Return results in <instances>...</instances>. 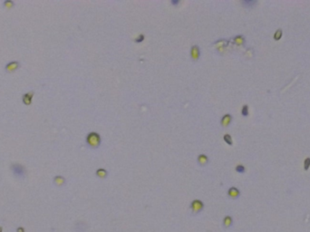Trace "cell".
<instances>
[{
	"instance_id": "cell-6",
	"label": "cell",
	"mask_w": 310,
	"mask_h": 232,
	"mask_svg": "<svg viewBox=\"0 0 310 232\" xmlns=\"http://www.w3.org/2000/svg\"><path fill=\"white\" fill-rule=\"evenodd\" d=\"M222 226L225 229H228L233 226V218L229 215H227L223 218L222 220Z\"/></svg>"
},
{
	"instance_id": "cell-10",
	"label": "cell",
	"mask_w": 310,
	"mask_h": 232,
	"mask_svg": "<svg viewBox=\"0 0 310 232\" xmlns=\"http://www.w3.org/2000/svg\"><path fill=\"white\" fill-rule=\"evenodd\" d=\"M19 67V63L15 61V62H10L9 64H7L6 65V70L7 72H13L15 70H17Z\"/></svg>"
},
{
	"instance_id": "cell-16",
	"label": "cell",
	"mask_w": 310,
	"mask_h": 232,
	"mask_svg": "<svg viewBox=\"0 0 310 232\" xmlns=\"http://www.w3.org/2000/svg\"><path fill=\"white\" fill-rule=\"evenodd\" d=\"M282 36H283L282 30H281V29H277V31L275 32V34H274V39H275L276 41H278V40L281 39Z\"/></svg>"
},
{
	"instance_id": "cell-12",
	"label": "cell",
	"mask_w": 310,
	"mask_h": 232,
	"mask_svg": "<svg viewBox=\"0 0 310 232\" xmlns=\"http://www.w3.org/2000/svg\"><path fill=\"white\" fill-rule=\"evenodd\" d=\"M34 96V93H27V94H25L24 96H23V103L25 104H30L31 102H32V98Z\"/></svg>"
},
{
	"instance_id": "cell-13",
	"label": "cell",
	"mask_w": 310,
	"mask_h": 232,
	"mask_svg": "<svg viewBox=\"0 0 310 232\" xmlns=\"http://www.w3.org/2000/svg\"><path fill=\"white\" fill-rule=\"evenodd\" d=\"M75 228H76V230L77 232H85L86 229H87V228H88V226H87L86 223L80 221V222L76 223V225Z\"/></svg>"
},
{
	"instance_id": "cell-11",
	"label": "cell",
	"mask_w": 310,
	"mask_h": 232,
	"mask_svg": "<svg viewBox=\"0 0 310 232\" xmlns=\"http://www.w3.org/2000/svg\"><path fill=\"white\" fill-rule=\"evenodd\" d=\"M54 183L56 186H58V187H61V186H63V185L65 184V179L63 176L57 175V176H55L54 179Z\"/></svg>"
},
{
	"instance_id": "cell-20",
	"label": "cell",
	"mask_w": 310,
	"mask_h": 232,
	"mask_svg": "<svg viewBox=\"0 0 310 232\" xmlns=\"http://www.w3.org/2000/svg\"><path fill=\"white\" fill-rule=\"evenodd\" d=\"M309 167H310V158L307 157V158L305 159V161H304V170H307L309 169Z\"/></svg>"
},
{
	"instance_id": "cell-25",
	"label": "cell",
	"mask_w": 310,
	"mask_h": 232,
	"mask_svg": "<svg viewBox=\"0 0 310 232\" xmlns=\"http://www.w3.org/2000/svg\"><path fill=\"white\" fill-rule=\"evenodd\" d=\"M0 232H2V228L1 227H0Z\"/></svg>"
},
{
	"instance_id": "cell-15",
	"label": "cell",
	"mask_w": 310,
	"mask_h": 232,
	"mask_svg": "<svg viewBox=\"0 0 310 232\" xmlns=\"http://www.w3.org/2000/svg\"><path fill=\"white\" fill-rule=\"evenodd\" d=\"M241 4L246 7H252L254 5L257 4V1L256 0H244V1L241 2Z\"/></svg>"
},
{
	"instance_id": "cell-2",
	"label": "cell",
	"mask_w": 310,
	"mask_h": 232,
	"mask_svg": "<svg viewBox=\"0 0 310 232\" xmlns=\"http://www.w3.org/2000/svg\"><path fill=\"white\" fill-rule=\"evenodd\" d=\"M204 207L205 206L203 201L198 199H193L189 204V209L191 210V214L192 215H198L199 213H200L204 210Z\"/></svg>"
},
{
	"instance_id": "cell-23",
	"label": "cell",
	"mask_w": 310,
	"mask_h": 232,
	"mask_svg": "<svg viewBox=\"0 0 310 232\" xmlns=\"http://www.w3.org/2000/svg\"><path fill=\"white\" fill-rule=\"evenodd\" d=\"M171 4L172 6H177V5L180 4V0H171Z\"/></svg>"
},
{
	"instance_id": "cell-9",
	"label": "cell",
	"mask_w": 310,
	"mask_h": 232,
	"mask_svg": "<svg viewBox=\"0 0 310 232\" xmlns=\"http://www.w3.org/2000/svg\"><path fill=\"white\" fill-rule=\"evenodd\" d=\"M197 162H198V163L200 166H205L206 164H208V162H209V158H208V156L205 155V154H200L198 156Z\"/></svg>"
},
{
	"instance_id": "cell-24",
	"label": "cell",
	"mask_w": 310,
	"mask_h": 232,
	"mask_svg": "<svg viewBox=\"0 0 310 232\" xmlns=\"http://www.w3.org/2000/svg\"><path fill=\"white\" fill-rule=\"evenodd\" d=\"M17 232H25V229H24V228H18L17 229Z\"/></svg>"
},
{
	"instance_id": "cell-18",
	"label": "cell",
	"mask_w": 310,
	"mask_h": 232,
	"mask_svg": "<svg viewBox=\"0 0 310 232\" xmlns=\"http://www.w3.org/2000/svg\"><path fill=\"white\" fill-rule=\"evenodd\" d=\"M235 170L237 171L238 173L242 174V173H244V172L246 171V168H245V166L242 165V164H238L237 166L235 167Z\"/></svg>"
},
{
	"instance_id": "cell-7",
	"label": "cell",
	"mask_w": 310,
	"mask_h": 232,
	"mask_svg": "<svg viewBox=\"0 0 310 232\" xmlns=\"http://www.w3.org/2000/svg\"><path fill=\"white\" fill-rule=\"evenodd\" d=\"M231 121H232V116L230 114H229V113L224 114L220 120V125L222 127H228L230 124Z\"/></svg>"
},
{
	"instance_id": "cell-19",
	"label": "cell",
	"mask_w": 310,
	"mask_h": 232,
	"mask_svg": "<svg viewBox=\"0 0 310 232\" xmlns=\"http://www.w3.org/2000/svg\"><path fill=\"white\" fill-rule=\"evenodd\" d=\"M248 113H249L248 106L247 104L243 105L242 108H241V114H242V116H244V117H247V116H248Z\"/></svg>"
},
{
	"instance_id": "cell-17",
	"label": "cell",
	"mask_w": 310,
	"mask_h": 232,
	"mask_svg": "<svg viewBox=\"0 0 310 232\" xmlns=\"http://www.w3.org/2000/svg\"><path fill=\"white\" fill-rule=\"evenodd\" d=\"M223 140H224V141H225V142H226L228 145H230V146H231V145L233 144L232 138H231V136H230L229 134H228V133L224 134V136H223Z\"/></svg>"
},
{
	"instance_id": "cell-5",
	"label": "cell",
	"mask_w": 310,
	"mask_h": 232,
	"mask_svg": "<svg viewBox=\"0 0 310 232\" xmlns=\"http://www.w3.org/2000/svg\"><path fill=\"white\" fill-rule=\"evenodd\" d=\"M200 56V47L197 45H194V46H191V48H190V57H191V59L196 61V60L199 59Z\"/></svg>"
},
{
	"instance_id": "cell-22",
	"label": "cell",
	"mask_w": 310,
	"mask_h": 232,
	"mask_svg": "<svg viewBox=\"0 0 310 232\" xmlns=\"http://www.w3.org/2000/svg\"><path fill=\"white\" fill-rule=\"evenodd\" d=\"M4 6L8 7V8H10V7H12L14 6V2L11 1V0H7V1L4 2Z\"/></svg>"
},
{
	"instance_id": "cell-14",
	"label": "cell",
	"mask_w": 310,
	"mask_h": 232,
	"mask_svg": "<svg viewBox=\"0 0 310 232\" xmlns=\"http://www.w3.org/2000/svg\"><path fill=\"white\" fill-rule=\"evenodd\" d=\"M234 44H236L237 46H243L245 43V38L243 37V36H236L233 38Z\"/></svg>"
},
{
	"instance_id": "cell-4",
	"label": "cell",
	"mask_w": 310,
	"mask_h": 232,
	"mask_svg": "<svg viewBox=\"0 0 310 232\" xmlns=\"http://www.w3.org/2000/svg\"><path fill=\"white\" fill-rule=\"evenodd\" d=\"M228 196L230 198V199H239L240 198V190H239V188H236V187H230L229 188V190H228Z\"/></svg>"
},
{
	"instance_id": "cell-8",
	"label": "cell",
	"mask_w": 310,
	"mask_h": 232,
	"mask_svg": "<svg viewBox=\"0 0 310 232\" xmlns=\"http://www.w3.org/2000/svg\"><path fill=\"white\" fill-rule=\"evenodd\" d=\"M95 175H96V177H98L99 179L103 180V179L107 178V176H108V171H107L105 169H103V168H99V169H97L96 171H95Z\"/></svg>"
},
{
	"instance_id": "cell-21",
	"label": "cell",
	"mask_w": 310,
	"mask_h": 232,
	"mask_svg": "<svg viewBox=\"0 0 310 232\" xmlns=\"http://www.w3.org/2000/svg\"><path fill=\"white\" fill-rule=\"evenodd\" d=\"M144 40V35H139L135 39H134V42L137 43V44H140L142 42H143Z\"/></svg>"
},
{
	"instance_id": "cell-3",
	"label": "cell",
	"mask_w": 310,
	"mask_h": 232,
	"mask_svg": "<svg viewBox=\"0 0 310 232\" xmlns=\"http://www.w3.org/2000/svg\"><path fill=\"white\" fill-rule=\"evenodd\" d=\"M11 170L14 175L17 178H24L25 176V169L21 164H18V163L13 164L11 166Z\"/></svg>"
},
{
	"instance_id": "cell-1",
	"label": "cell",
	"mask_w": 310,
	"mask_h": 232,
	"mask_svg": "<svg viewBox=\"0 0 310 232\" xmlns=\"http://www.w3.org/2000/svg\"><path fill=\"white\" fill-rule=\"evenodd\" d=\"M86 143L89 145L91 148H98L101 144L102 139L98 133L96 132H91L86 136Z\"/></svg>"
}]
</instances>
